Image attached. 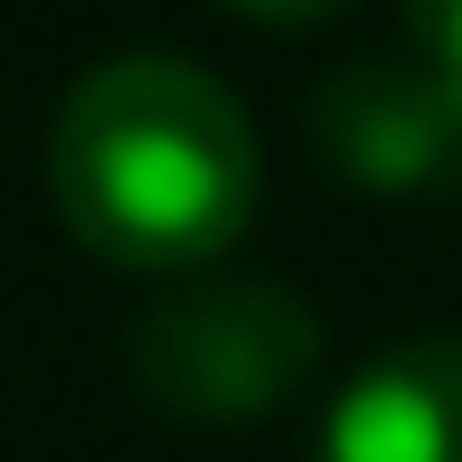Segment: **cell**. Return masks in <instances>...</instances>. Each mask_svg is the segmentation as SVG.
Instances as JSON below:
<instances>
[{
  "label": "cell",
  "instance_id": "cell-1",
  "mask_svg": "<svg viewBox=\"0 0 462 462\" xmlns=\"http://www.w3.org/2000/svg\"><path fill=\"white\" fill-rule=\"evenodd\" d=\"M48 189L86 255L123 274H208L245 236L264 152L245 104L189 57H114L57 104Z\"/></svg>",
  "mask_w": 462,
  "mask_h": 462
},
{
  "label": "cell",
  "instance_id": "cell-2",
  "mask_svg": "<svg viewBox=\"0 0 462 462\" xmlns=\"http://www.w3.org/2000/svg\"><path fill=\"white\" fill-rule=\"evenodd\" d=\"M321 377V321L292 283L189 274L133 321V387L180 425H255Z\"/></svg>",
  "mask_w": 462,
  "mask_h": 462
},
{
  "label": "cell",
  "instance_id": "cell-3",
  "mask_svg": "<svg viewBox=\"0 0 462 462\" xmlns=\"http://www.w3.org/2000/svg\"><path fill=\"white\" fill-rule=\"evenodd\" d=\"M311 142L349 189L425 199V189L462 180V67H444L434 48L349 57L311 95Z\"/></svg>",
  "mask_w": 462,
  "mask_h": 462
},
{
  "label": "cell",
  "instance_id": "cell-4",
  "mask_svg": "<svg viewBox=\"0 0 462 462\" xmlns=\"http://www.w3.org/2000/svg\"><path fill=\"white\" fill-rule=\"evenodd\" d=\"M321 462H462V340H406L340 387Z\"/></svg>",
  "mask_w": 462,
  "mask_h": 462
},
{
  "label": "cell",
  "instance_id": "cell-5",
  "mask_svg": "<svg viewBox=\"0 0 462 462\" xmlns=\"http://www.w3.org/2000/svg\"><path fill=\"white\" fill-rule=\"evenodd\" d=\"M406 29H415V48L462 67V0H406Z\"/></svg>",
  "mask_w": 462,
  "mask_h": 462
},
{
  "label": "cell",
  "instance_id": "cell-6",
  "mask_svg": "<svg viewBox=\"0 0 462 462\" xmlns=\"http://www.w3.org/2000/svg\"><path fill=\"white\" fill-rule=\"evenodd\" d=\"M236 10H255V19H330V10H349V0H236Z\"/></svg>",
  "mask_w": 462,
  "mask_h": 462
}]
</instances>
